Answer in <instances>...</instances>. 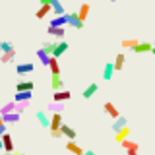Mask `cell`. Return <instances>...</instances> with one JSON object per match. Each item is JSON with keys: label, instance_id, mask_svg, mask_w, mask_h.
<instances>
[{"label": "cell", "instance_id": "obj_1", "mask_svg": "<svg viewBox=\"0 0 155 155\" xmlns=\"http://www.w3.org/2000/svg\"><path fill=\"white\" fill-rule=\"evenodd\" d=\"M68 51V43L66 41H56V45H54V51H52V54L51 56H54V58H60L62 54H64V52Z\"/></svg>", "mask_w": 155, "mask_h": 155}, {"label": "cell", "instance_id": "obj_2", "mask_svg": "<svg viewBox=\"0 0 155 155\" xmlns=\"http://www.w3.org/2000/svg\"><path fill=\"white\" fill-rule=\"evenodd\" d=\"M68 25H70V27H74V29H81V27H84V21L80 19L78 12L68 14Z\"/></svg>", "mask_w": 155, "mask_h": 155}, {"label": "cell", "instance_id": "obj_3", "mask_svg": "<svg viewBox=\"0 0 155 155\" xmlns=\"http://www.w3.org/2000/svg\"><path fill=\"white\" fill-rule=\"evenodd\" d=\"M62 124H64V120H62V113H54V114L51 116V132L60 130Z\"/></svg>", "mask_w": 155, "mask_h": 155}, {"label": "cell", "instance_id": "obj_4", "mask_svg": "<svg viewBox=\"0 0 155 155\" xmlns=\"http://www.w3.org/2000/svg\"><path fill=\"white\" fill-rule=\"evenodd\" d=\"M35 70V66L31 64V62H23V64H18L16 66V72L19 76H27V74H31V72Z\"/></svg>", "mask_w": 155, "mask_h": 155}, {"label": "cell", "instance_id": "obj_5", "mask_svg": "<svg viewBox=\"0 0 155 155\" xmlns=\"http://www.w3.org/2000/svg\"><path fill=\"white\" fill-rule=\"evenodd\" d=\"M2 143H4V151H6V153L16 151V147H14V140H12V136H10L8 132L2 136Z\"/></svg>", "mask_w": 155, "mask_h": 155}, {"label": "cell", "instance_id": "obj_6", "mask_svg": "<svg viewBox=\"0 0 155 155\" xmlns=\"http://www.w3.org/2000/svg\"><path fill=\"white\" fill-rule=\"evenodd\" d=\"M72 97V93L68 89H58V91H54V97L52 99L56 101V103H64V101H68Z\"/></svg>", "mask_w": 155, "mask_h": 155}, {"label": "cell", "instance_id": "obj_7", "mask_svg": "<svg viewBox=\"0 0 155 155\" xmlns=\"http://www.w3.org/2000/svg\"><path fill=\"white\" fill-rule=\"evenodd\" d=\"M151 48H153V45H151V43H142V41H140L138 43V45H136L134 48H132V51L136 52V54H142V52H151Z\"/></svg>", "mask_w": 155, "mask_h": 155}, {"label": "cell", "instance_id": "obj_8", "mask_svg": "<svg viewBox=\"0 0 155 155\" xmlns=\"http://www.w3.org/2000/svg\"><path fill=\"white\" fill-rule=\"evenodd\" d=\"M47 33H48L51 37H56V39H64V35H66V29H64V27H52V25H48Z\"/></svg>", "mask_w": 155, "mask_h": 155}, {"label": "cell", "instance_id": "obj_9", "mask_svg": "<svg viewBox=\"0 0 155 155\" xmlns=\"http://www.w3.org/2000/svg\"><path fill=\"white\" fill-rule=\"evenodd\" d=\"M51 25L52 27H64V25H68V14H62V16H56L54 19H51Z\"/></svg>", "mask_w": 155, "mask_h": 155}, {"label": "cell", "instance_id": "obj_10", "mask_svg": "<svg viewBox=\"0 0 155 155\" xmlns=\"http://www.w3.org/2000/svg\"><path fill=\"white\" fill-rule=\"evenodd\" d=\"M60 132H62V136H66L68 140H76V136H78V134H76V130L72 128V126H68L66 122L60 126Z\"/></svg>", "mask_w": 155, "mask_h": 155}, {"label": "cell", "instance_id": "obj_11", "mask_svg": "<svg viewBox=\"0 0 155 155\" xmlns=\"http://www.w3.org/2000/svg\"><path fill=\"white\" fill-rule=\"evenodd\" d=\"M37 122L43 126V128H51V118L47 116L45 110H39L37 113Z\"/></svg>", "mask_w": 155, "mask_h": 155}, {"label": "cell", "instance_id": "obj_12", "mask_svg": "<svg viewBox=\"0 0 155 155\" xmlns=\"http://www.w3.org/2000/svg\"><path fill=\"white\" fill-rule=\"evenodd\" d=\"M66 149H68V151H72L74 155H84V151H85V149H81L80 145H78V143L74 142V140H68V143H66Z\"/></svg>", "mask_w": 155, "mask_h": 155}, {"label": "cell", "instance_id": "obj_13", "mask_svg": "<svg viewBox=\"0 0 155 155\" xmlns=\"http://www.w3.org/2000/svg\"><path fill=\"white\" fill-rule=\"evenodd\" d=\"M51 10H52V4H41V8L37 10V19H43V18H47L48 14H51Z\"/></svg>", "mask_w": 155, "mask_h": 155}, {"label": "cell", "instance_id": "obj_14", "mask_svg": "<svg viewBox=\"0 0 155 155\" xmlns=\"http://www.w3.org/2000/svg\"><path fill=\"white\" fill-rule=\"evenodd\" d=\"M33 97V91H16V95H14V101L19 103V101H31Z\"/></svg>", "mask_w": 155, "mask_h": 155}, {"label": "cell", "instance_id": "obj_15", "mask_svg": "<svg viewBox=\"0 0 155 155\" xmlns=\"http://www.w3.org/2000/svg\"><path fill=\"white\" fill-rule=\"evenodd\" d=\"M48 68H51V76H60V64H58V58L51 56V62H48Z\"/></svg>", "mask_w": 155, "mask_h": 155}, {"label": "cell", "instance_id": "obj_16", "mask_svg": "<svg viewBox=\"0 0 155 155\" xmlns=\"http://www.w3.org/2000/svg\"><path fill=\"white\" fill-rule=\"evenodd\" d=\"M114 64H113V62H107V64H105V72H103V80L105 81H110V78H113V74H114Z\"/></svg>", "mask_w": 155, "mask_h": 155}, {"label": "cell", "instance_id": "obj_17", "mask_svg": "<svg viewBox=\"0 0 155 155\" xmlns=\"http://www.w3.org/2000/svg\"><path fill=\"white\" fill-rule=\"evenodd\" d=\"M66 84H64V80H62L60 76H51V87L54 91H58V89H62Z\"/></svg>", "mask_w": 155, "mask_h": 155}, {"label": "cell", "instance_id": "obj_18", "mask_svg": "<svg viewBox=\"0 0 155 155\" xmlns=\"http://www.w3.org/2000/svg\"><path fill=\"white\" fill-rule=\"evenodd\" d=\"M97 89H99V85H97V84H89L84 89V93H81V95H84V99H91V97L97 93Z\"/></svg>", "mask_w": 155, "mask_h": 155}, {"label": "cell", "instance_id": "obj_19", "mask_svg": "<svg viewBox=\"0 0 155 155\" xmlns=\"http://www.w3.org/2000/svg\"><path fill=\"white\" fill-rule=\"evenodd\" d=\"M33 87H35V84L33 81H18V85H16V91H33Z\"/></svg>", "mask_w": 155, "mask_h": 155}, {"label": "cell", "instance_id": "obj_20", "mask_svg": "<svg viewBox=\"0 0 155 155\" xmlns=\"http://www.w3.org/2000/svg\"><path fill=\"white\" fill-rule=\"evenodd\" d=\"M128 136H130V128H128V126H124L122 130H118V132H116L114 138H116V142H118V143H122L124 140H128Z\"/></svg>", "mask_w": 155, "mask_h": 155}, {"label": "cell", "instance_id": "obj_21", "mask_svg": "<svg viewBox=\"0 0 155 155\" xmlns=\"http://www.w3.org/2000/svg\"><path fill=\"white\" fill-rule=\"evenodd\" d=\"M124 126H128L126 118L124 116H118V118H114V122H113V132H118V130H122Z\"/></svg>", "mask_w": 155, "mask_h": 155}, {"label": "cell", "instance_id": "obj_22", "mask_svg": "<svg viewBox=\"0 0 155 155\" xmlns=\"http://www.w3.org/2000/svg\"><path fill=\"white\" fill-rule=\"evenodd\" d=\"M105 113L110 116V118H118V110H116V107L113 105V103H105Z\"/></svg>", "mask_w": 155, "mask_h": 155}, {"label": "cell", "instance_id": "obj_23", "mask_svg": "<svg viewBox=\"0 0 155 155\" xmlns=\"http://www.w3.org/2000/svg\"><path fill=\"white\" fill-rule=\"evenodd\" d=\"M37 56H39V60H41L43 66H48V62H51V54H48V52H45L43 48H39V51H37Z\"/></svg>", "mask_w": 155, "mask_h": 155}, {"label": "cell", "instance_id": "obj_24", "mask_svg": "<svg viewBox=\"0 0 155 155\" xmlns=\"http://www.w3.org/2000/svg\"><path fill=\"white\" fill-rule=\"evenodd\" d=\"M120 145H122V147L126 149V151H130V149L138 151V149H140V143H138V142H132V140H124V142L120 143Z\"/></svg>", "mask_w": 155, "mask_h": 155}, {"label": "cell", "instance_id": "obj_25", "mask_svg": "<svg viewBox=\"0 0 155 155\" xmlns=\"http://www.w3.org/2000/svg\"><path fill=\"white\" fill-rule=\"evenodd\" d=\"M2 118H4V122H6V124H14V122H18V120H19V113H8V114H2Z\"/></svg>", "mask_w": 155, "mask_h": 155}, {"label": "cell", "instance_id": "obj_26", "mask_svg": "<svg viewBox=\"0 0 155 155\" xmlns=\"http://www.w3.org/2000/svg\"><path fill=\"white\" fill-rule=\"evenodd\" d=\"M124 60H126V56L122 54V52L114 56V62H113V64H114V70H116V72H118V70H122V66H124Z\"/></svg>", "mask_w": 155, "mask_h": 155}, {"label": "cell", "instance_id": "obj_27", "mask_svg": "<svg viewBox=\"0 0 155 155\" xmlns=\"http://www.w3.org/2000/svg\"><path fill=\"white\" fill-rule=\"evenodd\" d=\"M14 58H16V51H12V52H2L0 54V62L2 64H8V62H12Z\"/></svg>", "mask_w": 155, "mask_h": 155}, {"label": "cell", "instance_id": "obj_28", "mask_svg": "<svg viewBox=\"0 0 155 155\" xmlns=\"http://www.w3.org/2000/svg\"><path fill=\"white\" fill-rule=\"evenodd\" d=\"M47 109H48V113H52V114H54V113H62V110H64V103H56V101H54V103H51Z\"/></svg>", "mask_w": 155, "mask_h": 155}, {"label": "cell", "instance_id": "obj_29", "mask_svg": "<svg viewBox=\"0 0 155 155\" xmlns=\"http://www.w3.org/2000/svg\"><path fill=\"white\" fill-rule=\"evenodd\" d=\"M87 14H89V4H81V8L80 10H78V16H80V19H81V21H85V19H87Z\"/></svg>", "mask_w": 155, "mask_h": 155}, {"label": "cell", "instance_id": "obj_30", "mask_svg": "<svg viewBox=\"0 0 155 155\" xmlns=\"http://www.w3.org/2000/svg\"><path fill=\"white\" fill-rule=\"evenodd\" d=\"M8 113H16V101H12V103H6L0 109V114H8Z\"/></svg>", "mask_w": 155, "mask_h": 155}, {"label": "cell", "instance_id": "obj_31", "mask_svg": "<svg viewBox=\"0 0 155 155\" xmlns=\"http://www.w3.org/2000/svg\"><path fill=\"white\" fill-rule=\"evenodd\" d=\"M52 12H54L56 16H62V14H66V10H64V6L60 4V0H54V2H52Z\"/></svg>", "mask_w": 155, "mask_h": 155}, {"label": "cell", "instance_id": "obj_32", "mask_svg": "<svg viewBox=\"0 0 155 155\" xmlns=\"http://www.w3.org/2000/svg\"><path fill=\"white\" fill-rule=\"evenodd\" d=\"M0 51L2 52H12V51H16V48H14V45L10 41H0Z\"/></svg>", "mask_w": 155, "mask_h": 155}, {"label": "cell", "instance_id": "obj_33", "mask_svg": "<svg viewBox=\"0 0 155 155\" xmlns=\"http://www.w3.org/2000/svg\"><path fill=\"white\" fill-rule=\"evenodd\" d=\"M54 45H56V41H47V43H43V51L48 52V54H52V51H54Z\"/></svg>", "mask_w": 155, "mask_h": 155}, {"label": "cell", "instance_id": "obj_34", "mask_svg": "<svg viewBox=\"0 0 155 155\" xmlns=\"http://www.w3.org/2000/svg\"><path fill=\"white\" fill-rule=\"evenodd\" d=\"M138 43H140L138 39H124V41H122V47H124V48H134Z\"/></svg>", "mask_w": 155, "mask_h": 155}, {"label": "cell", "instance_id": "obj_35", "mask_svg": "<svg viewBox=\"0 0 155 155\" xmlns=\"http://www.w3.org/2000/svg\"><path fill=\"white\" fill-rule=\"evenodd\" d=\"M27 103L29 101H19V103H16V113H21V110L27 107Z\"/></svg>", "mask_w": 155, "mask_h": 155}, {"label": "cell", "instance_id": "obj_36", "mask_svg": "<svg viewBox=\"0 0 155 155\" xmlns=\"http://www.w3.org/2000/svg\"><path fill=\"white\" fill-rule=\"evenodd\" d=\"M51 136L54 140H58V138H62V132H60V130H56V132H51Z\"/></svg>", "mask_w": 155, "mask_h": 155}, {"label": "cell", "instance_id": "obj_37", "mask_svg": "<svg viewBox=\"0 0 155 155\" xmlns=\"http://www.w3.org/2000/svg\"><path fill=\"white\" fill-rule=\"evenodd\" d=\"M4 134H6V124L0 126V140H2V136H4Z\"/></svg>", "mask_w": 155, "mask_h": 155}, {"label": "cell", "instance_id": "obj_38", "mask_svg": "<svg viewBox=\"0 0 155 155\" xmlns=\"http://www.w3.org/2000/svg\"><path fill=\"white\" fill-rule=\"evenodd\" d=\"M39 2H41V4H52L54 0H39Z\"/></svg>", "mask_w": 155, "mask_h": 155}, {"label": "cell", "instance_id": "obj_39", "mask_svg": "<svg viewBox=\"0 0 155 155\" xmlns=\"http://www.w3.org/2000/svg\"><path fill=\"white\" fill-rule=\"evenodd\" d=\"M84 155H95V153L91 151V149H85V151H84Z\"/></svg>", "mask_w": 155, "mask_h": 155}, {"label": "cell", "instance_id": "obj_40", "mask_svg": "<svg viewBox=\"0 0 155 155\" xmlns=\"http://www.w3.org/2000/svg\"><path fill=\"white\" fill-rule=\"evenodd\" d=\"M128 155H138V151H134V149H130V151H126Z\"/></svg>", "mask_w": 155, "mask_h": 155}, {"label": "cell", "instance_id": "obj_41", "mask_svg": "<svg viewBox=\"0 0 155 155\" xmlns=\"http://www.w3.org/2000/svg\"><path fill=\"white\" fill-rule=\"evenodd\" d=\"M6 155H23V153H19V151H12V153H6Z\"/></svg>", "mask_w": 155, "mask_h": 155}, {"label": "cell", "instance_id": "obj_42", "mask_svg": "<svg viewBox=\"0 0 155 155\" xmlns=\"http://www.w3.org/2000/svg\"><path fill=\"white\" fill-rule=\"evenodd\" d=\"M2 124H6V122H4V118H2V114H0V126H2Z\"/></svg>", "mask_w": 155, "mask_h": 155}, {"label": "cell", "instance_id": "obj_43", "mask_svg": "<svg viewBox=\"0 0 155 155\" xmlns=\"http://www.w3.org/2000/svg\"><path fill=\"white\" fill-rule=\"evenodd\" d=\"M0 149H4V143H2V140H0Z\"/></svg>", "mask_w": 155, "mask_h": 155}, {"label": "cell", "instance_id": "obj_44", "mask_svg": "<svg viewBox=\"0 0 155 155\" xmlns=\"http://www.w3.org/2000/svg\"><path fill=\"white\" fill-rule=\"evenodd\" d=\"M110 2H122V0H110Z\"/></svg>", "mask_w": 155, "mask_h": 155}, {"label": "cell", "instance_id": "obj_45", "mask_svg": "<svg viewBox=\"0 0 155 155\" xmlns=\"http://www.w3.org/2000/svg\"><path fill=\"white\" fill-rule=\"evenodd\" d=\"M0 54H2V51H0Z\"/></svg>", "mask_w": 155, "mask_h": 155}]
</instances>
